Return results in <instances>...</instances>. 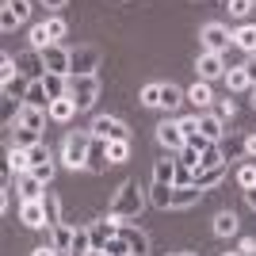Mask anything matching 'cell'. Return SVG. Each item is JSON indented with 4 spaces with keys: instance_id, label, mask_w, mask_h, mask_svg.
<instances>
[{
    "instance_id": "obj_37",
    "label": "cell",
    "mask_w": 256,
    "mask_h": 256,
    "mask_svg": "<svg viewBox=\"0 0 256 256\" xmlns=\"http://www.w3.org/2000/svg\"><path fill=\"white\" fill-rule=\"evenodd\" d=\"M153 180L157 184H172L176 180V160H168V157L157 160V164H153Z\"/></svg>"
},
{
    "instance_id": "obj_25",
    "label": "cell",
    "mask_w": 256,
    "mask_h": 256,
    "mask_svg": "<svg viewBox=\"0 0 256 256\" xmlns=\"http://www.w3.org/2000/svg\"><path fill=\"white\" fill-rule=\"evenodd\" d=\"M20 111H23V100L0 96V118H4V126H12V122H20Z\"/></svg>"
},
{
    "instance_id": "obj_49",
    "label": "cell",
    "mask_w": 256,
    "mask_h": 256,
    "mask_svg": "<svg viewBox=\"0 0 256 256\" xmlns=\"http://www.w3.org/2000/svg\"><path fill=\"white\" fill-rule=\"evenodd\" d=\"M31 176H38V180L50 188V180H54V160H42V164H34L31 168Z\"/></svg>"
},
{
    "instance_id": "obj_14",
    "label": "cell",
    "mask_w": 256,
    "mask_h": 256,
    "mask_svg": "<svg viewBox=\"0 0 256 256\" xmlns=\"http://www.w3.org/2000/svg\"><path fill=\"white\" fill-rule=\"evenodd\" d=\"M118 237H126V245H130V252H134V256H146V252H150V237L142 234L138 226L122 222V226H118Z\"/></svg>"
},
{
    "instance_id": "obj_62",
    "label": "cell",
    "mask_w": 256,
    "mask_h": 256,
    "mask_svg": "<svg viewBox=\"0 0 256 256\" xmlns=\"http://www.w3.org/2000/svg\"><path fill=\"white\" fill-rule=\"evenodd\" d=\"M92 256H107V252H92Z\"/></svg>"
},
{
    "instance_id": "obj_57",
    "label": "cell",
    "mask_w": 256,
    "mask_h": 256,
    "mask_svg": "<svg viewBox=\"0 0 256 256\" xmlns=\"http://www.w3.org/2000/svg\"><path fill=\"white\" fill-rule=\"evenodd\" d=\"M245 203H248V206L256 210V188H248V192H245Z\"/></svg>"
},
{
    "instance_id": "obj_23",
    "label": "cell",
    "mask_w": 256,
    "mask_h": 256,
    "mask_svg": "<svg viewBox=\"0 0 256 256\" xmlns=\"http://www.w3.org/2000/svg\"><path fill=\"white\" fill-rule=\"evenodd\" d=\"M73 115H76V104L69 96H62V100H54V104H50V118H54V122H69Z\"/></svg>"
},
{
    "instance_id": "obj_10",
    "label": "cell",
    "mask_w": 256,
    "mask_h": 256,
    "mask_svg": "<svg viewBox=\"0 0 256 256\" xmlns=\"http://www.w3.org/2000/svg\"><path fill=\"white\" fill-rule=\"evenodd\" d=\"M157 142H160V146H164L168 153H180L184 146H188V138H184V130L176 126V122H168V118H164V122L157 126Z\"/></svg>"
},
{
    "instance_id": "obj_5",
    "label": "cell",
    "mask_w": 256,
    "mask_h": 256,
    "mask_svg": "<svg viewBox=\"0 0 256 256\" xmlns=\"http://www.w3.org/2000/svg\"><path fill=\"white\" fill-rule=\"evenodd\" d=\"M92 138H104V142H130V130L122 118H111V115H100L92 122Z\"/></svg>"
},
{
    "instance_id": "obj_27",
    "label": "cell",
    "mask_w": 256,
    "mask_h": 256,
    "mask_svg": "<svg viewBox=\"0 0 256 256\" xmlns=\"http://www.w3.org/2000/svg\"><path fill=\"white\" fill-rule=\"evenodd\" d=\"M42 80H46V92H50V100L69 96V76H62V73H46Z\"/></svg>"
},
{
    "instance_id": "obj_34",
    "label": "cell",
    "mask_w": 256,
    "mask_h": 256,
    "mask_svg": "<svg viewBox=\"0 0 256 256\" xmlns=\"http://www.w3.org/2000/svg\"><path fill=\"white\" fill-rule=\"evenodd\" d=\"M218 164H226V157H222V146L218 142H210L203 153H199V168H218Z\"/></svg>"
},
{
    "instance_id": "obj_2",
    "label": "cell",
    "mask_w": 256,
    "mask_h": 256,
    "mask_svg": "<svg viewBox=\"0 0 256 256\" xmlns=\"http://www.w3.org/2000/svg\"><path fill=\"white\" fill-rule=\"evenodd\" d=\"M88 150H92V130H76V134L65 138L62 160L69 164V168H84V164H88Z\"/></svg>"
},
{
    "instance_id": "obj_36",
    "label": "cell",
    "mask_w": 256,
    "mask_h": 256,
    "mask_svg": "<svg viewBox=\"0 0 256 256\" xmlns=\"http://www.w3.org/2000/svg\"><path fill=\"white\" fill-rule=\"evenodd\" d=\"M27 88H31V80H27V76H12V80H4V96L27 100Z\"/></svg>"
},
{
    "instance_id": "obj_54",
    "label": "cell",
    "mask_w": 256,
    "mask_h": 256,
    "mask_svg": "<svg viewBox=\"0 0 256 256\" xmlns=\"http://www.w3.org/2000/svg\"><path fill=\"white\" fill-rule=\"evenodd\" d=\"M245 73H248V80H252V88H256V54L245 62Z\"/></svg>"
},
{
    "instance_id": "obj_11",
    "label": "cell",
    "mask_w": 256,
    "mask_h": 256,
    "mask_svg": "<svg viewBox=\"0 0 256 256\" xmlns=\"http://www.w3.org/2000/svg\"><path fill=\"white\" fill-rule=\"evenodd\" d=\"M195 73H199V80H214V76H226V62L222 54H199V62H195Z\"/></svg>"
},
{
    "instance_id": "obj_44",
    "label": "cell",
    "mask_w": 256,
    "mask_h": 256,
    "mask_svg": "<svg viewBox=\"0 0 256 256\" xmlns=\"http://www.w3.org/2000/svg\"><path fill=\"white\" fill-rule=\"evenodd\" d=\"M104 252L107 256H134V252H130V245H126V237H111Z\"/></svg>"
},
{
    "instance_id": "obj_46",
    "label": "cell",
    "mask_w": 256,
    "mask_h": 256,
    "mask_svg": "<svg viewBox=\"0 0 256 256\" xmlns=\"http://www.w3.org/2000/svg\"><path fill=\"white\" fill-rule=\"evenodd\" d=\"M12 12H16V20L20 23H27V16H31V0H4Z\"/></svg>"
},
{
    "instance_id": "obj_48",
    "label": "cell",
    "mask_w": 256,
    "mask_h": 256,
    "mask_svg": "<svg viewBox=\"0 0 256 256\" xmlns=\"http://www.w3.org/2000/svg\"><path fill=\"white\" fill-rule=\"evenodd\" d=\"M142 104L146 107H160V84H146L142 88Z\"/></svg>"
},
{
    "instance_id": "obj_52",
    "label": "cell",
    "mask_w": 256,
    "mask_h": 256,
    "mask_svg": "<svg viewBox=\"0 0 256 256\" xmlns=\"http://www.w3.org/2000/svg\"><path fill=\"white\" fill-rule=\"evenodd\" d=\"M234 111H237V104H234V100H222V107H218V118L226 122V118H234Z\"/></svg>"
},
{
    "instance_id": "obj_43",
    "label": "cell",
    "mask_w": 256,
    "mask_h": 256,
    "mask_svg": "<svg viewBox=\"0 0 256 256\" xmlns=\"http://www.w3.org/2000/svg\"><path fill=\"white\" fill-rule=\"evenodd\" d=\"M237 184H241V188H256V160H248V164H241V172H237Z\"/></svg>"
},
{
    "instance_id": "obj_7",
    "label": "cell",
    "mask_w": 256,
    "mask_h": 256,
    "mask_svg": "<svg viewBox=\"0 0 256 256\" xmlns=\"http://www.w3.org/2000/svg\"><path fill=\"white\" fill-rule=\"evenodd\" d=\"M16 65H20V76H27V80H42L46 76V62H42L38 50H23L16 58Z\"/></svg>"
},
{
    "instance_id": "obj_56",
    "label": "cell",
    "mask_w": 256,
    "mask_h": 256,
    "mask_svg": "<svg viewBox=\"0 0 256 256\" xmlns=\"http://www.w3.org/2000/svg\"><path fill=\"white\" fill-rule=\"evenodd\" d=\"M245 146H248V157H256V134H248V138H245Z\"/></svg>"
},
{
    "instance_id": "obj_32",
    "label": "cell",
    "mask_w": 256,
    "mask_h": 256,
    "mask_svg": "<svg viewBox=\"0 0 256 256\" xmlns=\"http://www.w3.org/2000/svg\"><path fill=\"white\" fill-rule=\"evenodd\" d=\"M69 256H92V234H88V226L73 230V252Z\"/></svg>"
},
{
    "instance_id": "obj_64",
    "label": "cell",
    "mask_w": 256,
    "mask_h": 256,
    "mask_svg": "<svg viewBox=\"0 0 256 256\" xmlns=\"http://www.w3.org/2000/svg\"><path fill=\"white\" fill-rule=\"evenodd\" d=\"M252 8H256V0H252Z\"/></svg>"
},
{
    "instance_id": "obj_12",
    "label": "cell",
    "mask_w": 256,
    "mask_h": 256,
    "mask_svg": "<svg viewBox=\"0 0 256 256\" xmlns=\"http://www.w3.org/2000/svg\"><path fill=\"white\" fill-rule=\"evenodd\" d=\"M16 192H20L23 203H34V199H42V195H46V184L38 180V176H31V172H20V180H16Z\"/></svg>"
},
{
    "instance_id": "obj_4",
    "label": "cell",
    "mask_w": 256,
    "mask_h": 256,
    "mask_svg": "<svg viewBox=\"0 0 256 256\" xmlns=\"http://www.w3.org/2000/svg\"><path fill=\"white\" fill-rule=\"evenodd\" d=\"M100 62H104V54L96 46H76L69 50V76H96Z\"/></svg>"
},
{
    "instance_id": "obj_9",
    "label": "cell",
    "mask_w": 256,
    "mask_h": 256,
    "mask_svg": "<svg viewBox=\"0 0 256 256\" xmlns=\"http://www.w3.org/2000/svg\"><path fill=\"white\" fill-rule=\"evenodd\" d=\"M88 234H92V252H104L107 241H111V237H118V222H115V218L92 222V226H88Z\"/></svg>"
},
{
    "instance_id": "obj_3",
    "label": "cell",
    "mask_w": 256,
    "mask_h": 256,
    "mask_svg": "<svg viewBox=\"0 0 256 256\" xmlns=\"http://www.w3.org/2000/svg\"><path fill=\"white\" fill-rule=\"evenodd\" d=\"M69 100L76 104V111H92V104L100 100V80L96 76H69Z\"/></svg>"
},
{
    "instance_id": "obj_22",
    "label": "cell",
    "mask_w": 256,
    "mask_h": 256,
    "mask_svg": "<svg viewBox=\"0 0 256 256\" xmlns=\"http://www.w3.org/2000/svg\"><path fill=\"white\" fill-rule=\"evenodd\" d=\"M234 42L241 46L248 58H252V54H256V23H245V27H237V31H234Z\"/></svg>"
},
{
    "instance_id": "obj_6",
    "label": "cell",
    "mask_w": 256,
    "mask_h": 256,
    "mask_svg": "<svg viewBox=\"0 0 256 256\" xmlns=\"http://www.w3.org/2000/svg\"><path fill=\"white\" fill-rule=\"evenodd\" d=\"M234 42V31L222 23H206L203 27V50L206 54H226V46Z\"/></svg>"
},
{
    "instance_id": "obj_19",
    "label": "cell",
    "mask_w": 256,
    "mask_h": 256,
    "mask_svg": "<svg viewBox=\"0 0 256 256\" xmlns=\"http://www.w3.org/2000/svg\"><path fill=\"white\" fill-rule=\"evenodd\" d=\"M222 180H226V164H218V168H195V180L192 184H199L203 192H210V188H218Z\"/></svg>"
},
{
    "instance_id": "obj_61",
    "label": "cell",
    "mask_w": 256,
    "mask_h": 256,
    "mask_svg": "<svg viewBox=\"0 0 256 256\" xmlns=\"http://www.w3.org/2000/svg\"><path fill=\"white\" fill-rule=\"evenodd\" d=\"M180 256H195V252H180Z\"/></svg>"
},
{
    "instance_id": "obj_55",
    "label": "cell",
    "mask_w": 256,
    "mask_h": 256,
    "mask_svg": "<svg viewBox=\"0 0 256 256\" xmlns=\"http://www.w3.org/2000/svg\"><path fill=\"white\" fill-rule=\"evenodd\" d=\"M31 256H58V248H54V245H42V248H34Z\"/></svg>"
},
{
    "instance_id": "obj_35",
    "label": "cell",
    "mask_w": 256,
    "mask_h": 256,
    "mask_svg": "<svg viewBox=\"0 0 256 256\" xmlns=\"http://www.w3.org/2000/svg\"><path fill=\"white\" fill-rule=\"evenodd\" d=\"M4 164H8L12 172H31V153H27V150H16V146H12V150H8V160H4Z\"/></svg>"
},
{
    "instance_id": "obj_28",
    "label": "cell",
    "mask_w": 256,
    "mask_h": 256,
    "mask_svg": "<svg viewBox=\"0 0 256 256\" xmlns=\"http://www.w3.org/2000/svg\"><path fill=\"white\" fill-rule=\"evenodd\" d=\"M184 100H188V92H180L176 84H160V107H164V111H176Z\"/></svg>"
},
{
    "instance_id": "obj_1",
    "label": "cell",
    "mask_w": 256,
    "mask_h": 256,
    "mask_svg": "<svg viewBox=\"0 0 256 256\" xmlns=\"http://www.w3.org/2000/svg\"><path fill=\"white\" fill-rule=\"evenodd\" d=\"M142 206H146V195H142L138 180H122V184H118V192H115V199H111L107 218H115L118 226H122V222H134V218L142 214Z\"/></svg>"
},
{
    "instance_id": "obj_60",
    "label": "cell",
    "mask_w": 256,
    "mask_h": 256,
    "mask_svg": "<svg viewBox=\"0 0 256 256\" xmlns=\"http://www.w3.org/2000/svg\"><path fill=\"white\" fill-rule=\"evenodd\" d=\"M226 256H241V252H226Z\"/></svg>"
},
{
    "instance_id": "obj_42",
    "label": "cell",
    "mask_w": 256,
    "mask_h": 256,
    "mask_svg": "<svg viewBox=\"0 0 256 256\" xmlns=\"http://www.w3.org/2000/svg\"><path fill=\"white\" fill-rule=\"evenodd\" d=\"M176 164H184V168H199V150H195V146H184V150L176 153Z\"/></svg>"
},
{
    "instance_id": "obj_15",
    "label": "cell",
    "mask_w": 256,
    "mask_h": 256,
    "mask_svg": "<svg viewBox=\"0 0 256 256\" xmlns=\"http://www.w3.org/2000/svg\"><path fill=\"white\" fill-rule=\"evenodd\" d=\"M199 134H203L206 142H222L226 138V122L218 115H210V111H199Z\"/></svg>"
},
{
    "instance_id": "obj_41",
    "label": "cell",
    "mask_w": 256,
    "mask_h": 256,
    "mask_svg": "<svg viewBox=\"0 0 256 256\" xmlns=\"http://www.w3.org/2000/svg\"><path fill=\"white\" fill-rule=\"evenodd\" d=\"M46 46H50V31H46V23L31 27V50H38V54H42Z\"/></svg>"
},
{
    "instance_id": "obj_39",
    "label": "cell",
    "mask_w": 256,
    "mask_h": 256,
    "mask_svg": "<svg viewBox=\"0 0 256 256\" xmlns=\"http://www.w3.org/2000/svg\"><path fill=\"white\" fill-rule=\"evenodd\" d=\"M107 157H111V164H122L130 157V142H107Z\"/></svg>"
},
{
    "instance_id": "obj_63",
    "label": "cell",
    "mask_w": 256,
    "mask_h": 256,
    "mask_svg": "<svg viewBox=\"0 0 256 256\" xmlns=\"http://www.w3.org/2000/svg\"><path fill=\"white\" fill-rule=\"evenodd\" d=\"M172 256H180V252H172Z\"/></svg>"
},
{
    "instance_id": "obj_30",
    "label": "cell",
    "mask_w": 256,
    "mask_h": 256,
    "mask_svg": "<svg viewBox=\"0 0 256 256\" xmlns=\"http://www.w3.org/2000/svg\"><path fill=\"white\" fill-rule=\"evenodd\" d=\"M54 248H58V252H73V226L69 222L54 226Z\"/></svg>"
},
{
    "instance_id": "obj_40",
    "label": "cell",
    "mask_w": 256,
    "mask_h": 256,
    "mask_svg": "<svg viewBox=\"0 0 256 256\" xmlns=\"http://www.w3.org/2000/svg\"><path fill=\"white\" fill-rule=\"evenodd\" d=\"M46 31H50V42H62L65 34H69V27H65L62 16H50V20H46Z\"/></svg>"
},
{
    "instance_id": "obj_51",
    "label": "cell",
    "mask_w": 256,
    "mask_h": 256,
    "mask_svg": "<svg viewBox=\"0 0 256 256\" xmlns=\"http://www.w3.org/2000/svg\"><path fill=\"white\" fill-rule=\"evenodd\" d=\"M31 153V168L34 164H42V160H50V150H46V142H38V146H34V150H27Z\"/></svg>"
},
{
    "instance_id": "obj_18",
    "label": "cell",
    "mask_w": 256,
    "mask_h": 256,
    "mask_svg": "<svg viewBox=\"0 0 256 256\" xmlns=\"http://www.w3.org/2000/svg\"><path fill=\"white\" fill-rule=\"evenodd\" d=\"M27 107H42V111H50V92H46V80H31V88H27V100H23Z\"/></svg>"
},
{
    "instance_id": "obj_31",
    "label": "cell",
    "mask_w": 256,
    "mask_h": 256,
    "mask_svg": "<svg viewBox=\"0 0 256 256\" xmlns=\"http://www.w3.org/2000/svg\"><path fill=\"white\" fill-rule=\"evenodd\" d=\"M38 142H42V130H27L16 122V150H34Z\"/></svg>"
},
{
    "instance_id": "obj_17",
    "label": "cell",
    "mask_w": 256,
    "mask_h": 256,
    "mask_svg": "<svg viewBox=\"0 0 256 256\" xmlns=\"http://www.w3.org/2000/svg\"><path fill=\"white\" fill-rule=\"evenodd\" d=\"M107 164H111V157H107V142L104 138H92V150H88V172H107Z\"/></svg>"
},
{
    "instance_id": "obj_16",
    "label": "cell",
    "mask_w": 256,
    "mask_h": 256,
    "mask_svg": "<svg viewBox=\"0 0 256 256\" xmlns=\"http://www.w3.org/2000/svg\"><path fill=\"white\" fill-rule=\"evenodd\" d=\"M203 199V188L199 184H184V188H172V206L176 210H188V206H195Z\"/></svg>"
},
{
    "instance_id": "obj_29",
    "label": "cell",
    "mask_w": 256,
    "mask_h": 256,
    "mask_svg": "<svg viewBox=\"0 0 256 256\" xmlns=\"http://www.w3.org/2000/svg\"><path fill=\"white\" fill-rule=\"evenodd\" d=\"M150 203L160 206V210H168V206H172V184H157V180H153V188H150Z\"/></svg>"
},
{
    "instance_id": "obj_38",
    "label": "cell",
    "mask_w": 256,
    "mask_h": 256,
    "mask_svg": "<svg viewBox=\"0 0 256 256\" xmlns=\"http://www.w3.org/2000/svg\"><path fill=\"white\" fill-rule=\"evenodd\" d=\"M42 206H46V218H50V230H54V226H62V203H58V195L46 192L42 195Z\"/></svg>"
},
{
    "instance_id": "obj_13",
    "label": "cell",
    "mask_w": 256,
    "mask_h": 256,
    "mask_svg": "<svg viewBox=\"0 0 256 256\" xmlns=\"http://www.w3.org/2000/svg\"><path fill=\"white\" fill-rule=\"evenodd\" d=\"M20 222L27 226V230H42V226H50L42 199H34V203H23V210H20Z\"/></svg>"
},
{
    "instance_id": "obj_47",
    "label": "cell",
    "mask_w": 256,
    "mask_h": 256,
    "mask_svg": "<svg viewBox=\"0 0 256 256\" xmlns=\"http://www.w3.org/2000/svg\"><path fill=\"white\" fill-rule=\"evenodd\" d=\"M226 4H230V16H234V20H245L248 12H252V0H226Z\"/></svg>"
},
{
    "instance_id": "obj_20",
    "label": "cell",
    "mask_w": 256,
    "mask_h": 256,
    "mask_svg": "<svg viewBox=\"0 0 256 256\" xmlns=\"http://www.w3.org/2000/svg\"><path fill=\"white\" fill-rule=\"evenodd\" d=\"M226 88H230V92H245V88H252L245 65H230V69H226Z\"/></svg>"
},
{
    "instance_id": "obj_50",
    "label": "cell",
    "mask_w": 256,
    "mask_h": 256,
    "mask_svg": "<svg viewBox=\"0 0 256 256\" xmlns=\"http://www.w3.org/2000/svg\"><path fill=\"white\" fill-rule=\"evenodd\" d=\"M20 27V20H16V12L4 4V12H0V31H16Z\"/></svg>"
},
{
    "instance_id": "obj_58",
    "label": "cell",
    "mask_w": 256,
    "mask_h": 256,
    "mask_svg": "<svg viewBox=\"0 0 256 256\" xmlns=\"http://www.w3.org/2000/svg\"><path fill=\"white\" fill-rule=\"evenodd\" d=\"M42 4H46V8H54V12H58V8H65V0H42Z\"/></svg>"
},
{
    "instance_id": "obj_59",
    "label": "cell",
    "mask_w": 256,
    "mask_h": 256,
    "mask_svg": "<svg viewBox=\"0 0 256 256\" xmlns=\"http://www.w3.org/2000/svg\"><path fill=\"white\" fill-rule=\"evenodd\" d=\"M252 107H256V88H252Z\"/></svg>"
},
{
    "instance_id": "obj_45",
    "label": "cell",
    "mask_w": 256,
    "mask_h": 256,
    "mask_svg": "<svg viewBox=\"0 0 256 256\" xmlns=\"http://www.w3.org/2000/svg\"><path fill=\"white\" fill-rule=\"evenodd\" d=\"M176 126L184 130V138H195V134H199V115H184V118H176Z\"/></svg>"
},
{
    "instance_id": "obj_21",
    "label": "cell",
    "mask_w": 256,
    "mask_h": 256,
    "mask_svg": "<svg viewBox=\"0 0 256 256\" xmlns=\"http://www.w3.org/2000/svg\"><path fill=\"white\" fill-rule=\"evenodd\" d=\"M46 115H50V111L23 104V111H20V126H27V130H42V126H46Z\"/></svg>"
},
{
    "instance_id": "obj_33",
    "label": "cell",
    "mask_w": 256,
    "mask_h": 256,
    "mask_svg": "<svg viewBox=\"0 0 256 256\" xmlns=\"http://www.w3.org/2000/svg\"><path fill=\"white\" fill-rule=\"evenodd\" d=\"M214 234H218V237H234L237 234V214L234 210H222L218 218H214Z\"/></svg>"
},
{
    "instance_id": "obj_53",
    "label": "cell",
    "mask_w": 256,
    "mask_h": 256,
    "mask_svg": "<svg viewBox=\"0 0 256 256\" xmlns=\"http://www.w3.org/2000/svg\"><path fill=\"white\" fill-rule=\"evenodd\" d=\"M237 252H241V256H256V241H252V237H241Z\"/></svg>"
},
{
    "instance_id": "obj_26",
    "label": "cell",
    "mask_w": 256,
    "mask_h": 256,
    "mask_svg": "<svg viewBox=\"0 0 256 256\" xmlns=\"http://www.w3.org/2000/svg\"><path fill=\"white\" fill-rule=\"evenodd\" d=\"M188 104H195L199 111H203V107L210 104V80H195V84L188 88Z\"/></svg>"
},
{
    "instance_id": "obj_24",
    "label": "cell",
    "mask_w": 256,
    "mask_h": 256,
    "mask_svg": "<svg viewBox=\"0 0 256 256\" xmlns=\"http://www.w3.org/2000/svg\"><path fill=\"white\" fill-rule=\"evenodd\" d=\"M218 146H222V157H226V160H237V157H245V153H248L245 138H237V134H230V138H222V142H218Z\"/></svg>"
},
{
    "instance_id": "obj_8",
    "label": "cell",
    "mask_w": 256,
    "mask_h": 256,
    "mask_svg": "<svg viewBox=\"0 0 256 256\" xmlns=\"http://www.w3.org/2000/svg\"><path fill=\"white\" fill-rule=\"evenodd\" d=\"M42 62H46V73H62L69 76V50H65L62 42H50L42 50Z\"/></svg>"
}]
</instances>
